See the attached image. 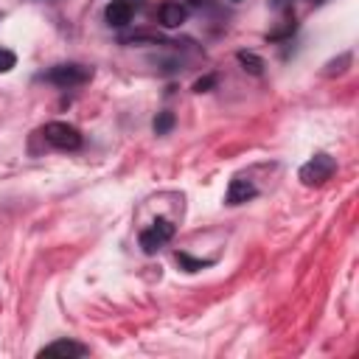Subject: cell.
<instances>
[{
    "mask_svg": "<svg viewBox=\"0 0 359 359\" xmlns=\"http://www.w3.org/2000/svg\"><path fill=\"white\" fill-rule=\"evenodd\" d=\"M90 76H93V70L84 65H56L45 73V79L56 87H76V84L90 81Z\"/></svg>",
    "mask_w": 359,
    "mask_h": 359,
    "instance_id": "obj_1",
    "label": "cell"
},
{
    "mask_svg": "<svg viewBox=\"0 0 359 359\" xmlns=\"http://www.w3.org/2000/svg\"><path fill=\"white\" fill-rule=\"evenodd\" d=\"M42 135H45V140H48L50 146H56V149H79V146H81V135H79V129L70 126V123H62V121H50V123H45Z\"/></svg>",
    "mask_w": 359,
    "mask_h": 359,
    "instance_id": "obj_2",
    "label": "cell"
},
{
    "mask_svg": "<svg viewBox=\"0 0 359 359\" xmlns=\"http://www.w3.org/2000/svg\"><path fill=\"white\" fill-rule=\"evenodd\" d=\"M334 171H337L334 157H328V154H314V157L300 168V180H303L306 185H320V182L331 180Z\"/></svg>",
    "mask_w": 359,
    "mask_h": 359,
    "instance_id": "obj_3",
    "label": "cell"
},
{
    "mask_svg": "<svg viewBox=\"0 0 359 359\" xmlns=\"http://www.w3.org/2000/svg\"><path fill=\"white\" fill-rule=\"evenodd\" d=\"M171 236H174V224H171L168 219H157L149 230L140 233V247H143V252L151 255V252H157Z\"/></svg>",
    "mask_w": 359,
    "mask_h": 359,
    "instance_id": "obj_4",
    "label": "cell"
},
{
    "mask_svg": "<svg viewBox=\"0 0 359 359\" xmlns=\"http://www.w3.org/2000/svg\"><path fill=\"white\" fill-rule=\"evenodd\" d=\"M87 353V348L84 345H79V342H73V339H56V342H50V345H45L42 351H39V356L45 359V356H59V359H76V356H84Z\"/></svg>",
    "mask_w": 359,
    "mask_h": 359,
    "instance_id": "obj_5",
    "label": "cell"
},
{
    "mask_svg": "<svg viewBox=\"0 0 359 359\" xmlns=\"http://www.w3.org/2000/svg\"><path fill=\"white\" fill-rule=\"evenodd\" d=\"M255 196V185L250 182V180H233L230 185H227V194H224V202L227 205H241V202H247V199H252Z\"/></svg>",
    "mask_w": 359,
    "mask_h": 359,
    "instance_id": "obj_6",
    "label": "cell"
},
{
    "mask_svg": "<svg viewBox=\"0 0 359 359\" xmlns=\"http://www.w3.org/2000/svg\"><path fill=\"white\" fill-rule=\"evenodd\" d=\"M104 17H107L109 25L121 28V25H126V22L132 20V3H129V0H112V3L107 6Z\"/></svg>",
    "mask_w": 359,
    "mask_h": 359,
    "instance_id": "obj_7",
    "label": "cell"
},
{
    "mask_svg": "<svg viewBox=\"0 0 359 359\" xmlns=\"http://www.w3.org/2000/svg\"><path fill=\"white\" fill-rule=\"evenodd\" d=\"M185 17H188V8H185L182 3H163V6H160V22H163L165 28L182 25Z\"/></svg>",
    "mask_w": 359,
    "mask_h": 359,
    "instance_id": "obj_8",
    "label": "cell"
},
{
    "mask_svg": "<svg viewBox=\"0 0 359 359\" xmlns=\"http://www.w3.org/2000/svg\"><path fill=\"white\" fill-rule=\"evenodd\" d=\"M177 264H180L185 272H199V269L210 266L213 261H210V258H191L188 252H177Z\"/></svg>",
    "mask_w": 359,
    "mask_h": 359,
    "instance_id": "obj_9",
    "label": "cell"
},
{
    "mask_svg": "<svg viewBox=\"0 0 359 359\" xmlns=\"http://www.w3.org/2000/svg\"><path fill=\"white\" fill-rule=\"evenodd\" d=\"M238 62H241V65H244V70H250V73H261V70H264V62H261L255 53L238 50Z\"/></svg>",
    "mask_w": 359,
    "mask_h": 359,
    "instance_id": "obj_10",
    "label": "cell"
},
{
    "mask_svg": "<svg viewBox=\"0 0 359 359\" xmlns=\"http://www.w3.org/2000/svg\"><path fill=\"white\" fill-rule=\"evenodd\" d=\"M171 126H174V112H160V115L154 118V132H157V135H165Z\"/></svg>",
    "mask_w": 359,
    "mask_h": 359,
    "instance_id": "obj_11",
    "label": "cell"
},
{
    "mask_svg": "<svg viewBox=\"0 0 359 359\" xmlns=\"http://www.w3.org/2000/svg\"><path fill=\"white\" fill-rule=\"evenodd\" d=\"M14 65H17V56L8 48H0V73H8Z\"/></svg>",
    "mask_w": 359,
    "mask_h": 359,
    "instance_id": "obj_12",
    "label": "cell"
},
{
    "mask_svg": "<svg viewBox=\"0 0 359 359\" xmlns=\"http://www.w3.org/2000/svg\"><path fill=\"white\" fill-rule=\"evenodd\" d=\"M213 84H216V76H202V79L194 84V90H196V93H208Z\"/></svg>",
    "mask_w": 359,
    "mask_h": 359,
    "instance_id": "obj_13",
    "label": "cell"
},
{
    "mask_svg": "<svg viewBox=\"0 0 359 359\" xmlns=\"http://www.w3.org/2000/svg\"><path fill=\"white\" fill-rule=\"evenodd\" d=\"M272 3H283V0H272Z\"/></svg>",
    "mask_w": 359,
    "mask_h": 359,
    "instance_id": "obj_14",
    "label": "cell"
},
{
    "mask_svg": "<svg viewBox=\"0 0 359 359\" xmlns=\"http://www.w3.org/2000/svg\"><path fill=\"white\" fill-rule=\"evenodd\" d=\"M314 3H323V0H314Z\"/></svg>",
    "mask_w": 359,
    "mask_h": 359,
    "instance_id": "obj_15",
    "label": "cell"
},
{
    "mask_svg": "<svg viewBox=\"0 0 359 359\" xmlns=\"http://www.w3.org/2000/svg\"><path fill=\"white\" fill-rule=\"evenodd\" d=\"M233 3H238V0H233Z\"/></svg>",
    "mask_w": 359,
    "mask_h": 359,
    "instance_id": "obj_16",
    "label": "cell"
}]
</instances>
